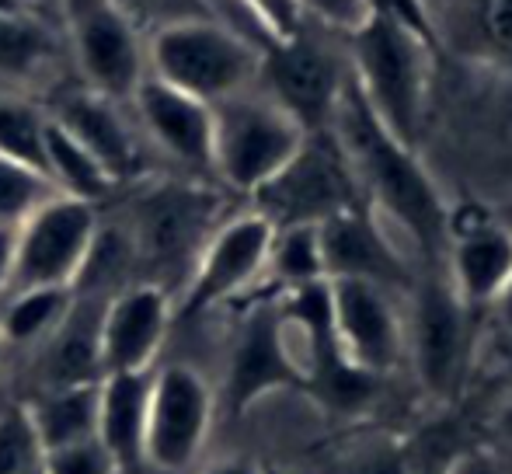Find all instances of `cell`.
Listing matches in <instances>:
<instances>
[{
  "label": "cell",
  "mask_w": 512,
  "mask_h": 474,
  "mask_svg": "<svg viewBox=\"0 0 512 474\" xmlns=\"http://www.w3.org/2000/svg\"><path fill=\"white\" fill-rule=\"evenodd\" d=\"M495 429L512 440V391L506 394V401L499 405V415H495Z\"/></svg>",
  "instance_id": "obj_40"
},
{
  "label": "cell",
  "mask_w": 512,
  "mask_h": 474,
  "mask_svg": "<svg viewBox=\"0 0 512 474\" xmlns=\"http://www.w3.org/2000/svg\"><path fill=\"white\" fill-rule=\"evenodd\" d=\"M203 474H258V468L248 461H216V464H209Z\"/></svg>",
  "instance_id": "obj_38"
},
{
  "label": "cell",
  "mask_w": 512,
  "mask_h": 474,
  "mask_svg": "<svg viewBox=\"0 0 512 474\" xmlns=\"http://www.w3.org/2000/svg\"><path fill=\"white\" fill-rule=\"evenodd\" d=\"M481 32L502 56H512V0H481Z\"/></svg>",
  "instance_id": "obj_34"
},
{
  "label": "cell",
  "mask_w": 512,
  "mask_h": 474,
  "mask_svg": "<svg viewBox=\"0 0 512 474\" xmlns=\"http://www.w3.org/2000/svg\"><path fill=\"white\" fill-rule=\"evenodd\" d=\"M4 356H7V346L0 342V366H4Z\"/></svg>",
  "instance_id": "obj_43"
},
{
  "label": "cell",
  "mask_w": 512,
  "mask_h": 474,
  "mask_svg": "<svg viewBox=\"0 0 512 474\" xmlns=\"http://www.w3.org/2000/svg\"><path fill=\"white\" fill-rule=\"evenodd\" d=\"M126 105L154 164L171 175L213 182V112L206 102L147 74Z\"/></svg>",
  "instance_id": "obj_11"
},
{
  "label": "cell",
  "mask_w": 512,
  "mask_h": 474,
  "mask_svg": "<svg viewBox=\"0 0 512 474\" xmlns=\"http://www.w3.org/2000/svg\"><path fill=\"white\" fill-rule=\"evenodd\" d=\"M209 112L213 182L237 196H255L307 140V129L258 84L209 105Z\"/></svg>",
  "instance_id": "obj_5"
},
{
  "label": "cell",
  "mask_w": 512,
  "mask_h": 474,
  "mask_svg": "<svg viewBox=\"0 0 512 474\" xmlns=\"http://www.w3.org/2000/svg\"><path fill=\"white\" fill-rule=\"evenodd\" d=\"M42 468L46 474H122L98 440H81L70 447L49 450V454H42Z\"/></svg>",
  "instance_id": "obj_31"
},
{
  "label": "cell",
  "mask_w": 512,
  "mask_h": 474,
  "mask_svg": "<svg viewBox=\"0 0 512 474\" xmlns=\"http://www.w3.org/2000/svg\"><path fill=\"white\" fill-rule=\"evenodd\" d=\"M70 74L60 21L49 14H0V91L46 98Z\"/></svg>",
  "instance_id": "obj_17"
},
{
  "label": "cell",
  "mask_w": 512,
  "mask_h": 474,
  "mask_svg": "<svg viewBox=\"0 0 512 474\" xmlns=\"http://www.w3.org/2000/svg\"><path fill=\"white\" fill-rule=\"evenodd\" d=\"M42 105H46L49 119L56 126L67 129L102 164L119 189L157 175V164L150 157L126 102H112V98L98 95V91L84 88L81 81L67 77L42 98Z\"/></svg>",
  "instance_id": "obj_10"
},
{
  "label": "cell",
  "mask_w": 512,
  "mask_h": 474,
  "mask_svg": "<svg viewBox=\"0 0 512 474\" xmlns=\"http://www.w3.org/2000/svg\"><path fill=\"white\" fill-rule=\"evenodd\" d=\"M49 112L39 98L0 91V154L46 175Z\"/></svg>",
  "instance_id": "obj_26"
},
{
  "label": "cell",
  "mask_w": 512,
  "mask_h": 474,
  "mask_svg": "<svg viewBox=\"0 0 512 474\" xmlns=\"http://www.w3.org/2000/svg\"><path fill=\"white\" fill-rule=\"evenodd\" d=\"M363 206L352 164L338 147L335 133H307L304 147L251 196V210L262 213L272 227L324 224L328 217Z\"/></svg>",
  "instance_id": "obj_7"
},
{
  "label": "cell",
  "mask_w": 512,
  "mask_h": 474,
  "mask_svg": "<svg viewBox=\"0 0 512 474\" xmlns=\"http://www.w3.org/2000/svg\"><path fill=\"white\" fill-rule=\"evenodd\" d=\"M102 227V206L84 203L70 196H49L35 206L18 227H14V269L11 290H32V286H67L81 272L88 248Z\"/></svg>",
  "instance_id": "obj_8"
},
{
  "label": "cell",
  "mask_w": 512,
  "mask_h": 474,
  "mask_svg": "<svg viewBox=\"0 0 512 474\" xmlns=\"http://www.w3.org/2000/svg\"><path fill=\"white\" fill-rule=\"evenodd\" d=\"M495 304H499V318H502V325L512 328V276L506 279V286H502L499 297H495Z\"/></svg>",
  "instance_id": "obj_39"
},
{
  "label": "cell",
  "mask_w": 512,
  "mask_h": 474,
  "mask_svg": "<svg viewBox=\"0 0 512 474\" xmlns=\"http://www.w3.org/2000/svg\"><path fill=\"white\" fill-rule=\"evenodd\" d=\"M147 74L216 105L255 88L262 74V46L220 18H185L147 35Z\"/></svg>",
  "instance_id": "obj_3"
},
{
  "label": "cell",
  "mask_w": 512,
  "mask_h": 474,
  "mask_svg": "<svg viewBox=\"0 0 512 474\" xmlns=\"http://www.w3.org/2000/svg\"><path fill=\"white\" fill-rule=\"evenodd\" d=\"M150 373H105L98 380V429L95 440L112 454L122 474L143 468V433H147Z\"/></svg>",
  "instance_id": "obj_22"
},
{
  "label": "cell",
  "mask_w": 512,
  "mask_h": 474,
  "mask_svg": "<svg viewBox=\"0 0 512 474\" xmlns=\"http://www.w3.org/2000/svg\"><path fill=\"white\" fill-rule=\"evenodd\" d=\"M450 272L453 290L467 307L492 304L512 276V234L492 220H471L464 227L450 224Z\"/></svg>",
  "instance_id": "obj_20"
},
{
  "label": "cell",
  "mask_w": 512,
  "mask_h": 474,
  "mask_svg": "<svg viewBox=\"0 0 512 474\" xmlns=\"http://www.w3.org/2000/svg\"><path fill=\"white\" fill-rule=\"evenodd\" d=\"M352 39V84L370 112L398 136L415 143L425 105V35L384 11H373Z\"/></svg>",
  "instance_id": "obj_4"
},
{
  "label": "cell",
  "mask_w": 512,
  "mask_h": 474,
  "mask_svg": "<svg viewBox=\"0 0 512 474\" xmlns=\"http://www.w3.org/2000/svg\"><path fill=\"white\" fill-rule=\"evenodd\" d=\"M279 387H307L304 370L290 353V339H286V325L279 311H255L244 325L241 339L230 356L227 370V401L230 412L241 415L248 405L265 398L269 391Z\"/></svg>",
  "instance_id": "obj_18"
},
{
  "label": "cell",
  "mask_w": 512,
  "mask_h": 474,
  "mask_svg": "<svg viewBox=\"0 0 512 474\" xmlns=\"http://www.w3.org/2000/svg\"><path fill=\"white\" fill-rule=\"evenodd\" d=\"M223 189L182 175H150L136 182L122 224L136 248L140 283H157L178 297L209 234L223 224Z\"/></svg>",
  "instance_id": "obj_2"
},
{
  "label": "cell",
  "mask_w": 512,
  "mask_h": 474,
  "mask_svg": "<svg viewBox=\"0 0 512 474\" xmlns=\"http://www.w3.org/2000/svg\"><path fill=\"white\" fill-rule=\"evenodd\" d=\"M258 28H262L265 46L269 42L293 39L297 32H304V14H300L297 0H234Z\"/></svg>",
  "instance_id": "obj_30"
},
{
  "label": "cell",
  "mask_w": 512,
  "mask_h": 474,
  "mask_svg": "<svg viewBox=\"0 0 512 474\" xmlns=\"http://www.w3.org/2000/svg\"><path fill=\"white\" fill-rule=\"evenodd\" d=\"M265 272H269L279 286H286V290H297V286L324 279L317 227L314 224L279 227V231L272 234L269 265H265Z\"/></svg>",
  "instance_id": "obj_27"
},
{
  "label": "cell",
  "mask_w": 512,
  "mask_h": 474,
  "mask_svg": "<svg viewBox=\"0 0 512 474\" xmlns=\"http://www.w3.org/2000/svg\"><path fill=\"white\" fill-rule=\"evenodd\" d=\"M102 311V297H77L74 293V307L63 318V325L35 349L42 387L102 380Z\"/></svg>",
  "instance_id": "obj_21"
},
{
  "label": "cell",
  "mask_w": 512,
  "mask_h": 474,
  "mask_svg": "<svg viewBox=\"0 0 512 474\" xmlns=\"http://www.w3.org/2000/svg\"><path fill=\"white\" fill-rule=\"evenodd\" d=\"M411 356L422 387L432 398H450L467 373L471 356V307L450 279H422L411 314Z\"/></svg>",
  "instance_id": "obj_14"
},
{
  "label": "cell",
  "mask_w": 512,
  "mask_h": 474,
  "mask_svg": "<svg viewBox=\"0 0 512 474\" xmlns=\"http://www.w3.org/2000/svg\"><path fill=\"white\" fill-rule=\"evenodd\" d=\"M276 227L255 210L227 217L199 251L182 293L175 297V318H196L209 307L234 300L258 276H265Z\"/></svg>",
  "instance_id": "obj_12"
},
{
  "label": "cell",
  "mask_w": 512,
  "mask_h": 474,
  "mask_svg": "<svg viewBox=\"0 0 512 474\" xmlns=\"http://www.w3.org/2000/svg\"><path fill=\"white\" fill-rule=\"evenodd\" d=\"M446 474H506V471H502V464L495 461L492 454H485V450H471V454L457 457Z\"/></svg>",
  "instance_id": "obj_35"
},
{
  "label": "cell",
  "mask_w": 512,
  "mask_h": 474,
  "mask_svg": "<svg viewBox=\"0 0 512 474\" xmlns=\"http://www.w3.org/2000/svg\"><path fill=\"white\" fill-rule=\"evenodd\" d=\"M345 81L349 70L342 67V60L304 32L262 49L258 88L276 98L307 133H321L331 126Z\"/></svg>",
  "instance_id": "obj_13"
},
{
  "label": "cell",
  "mask_w": 512,
  "mask_h": 474,
  "mask_svg": "<svg viewBox=\"0 0 512 474\" xmlns=\"http://www.w3.org/2000/svg\"><path fill=\"white\" fill-rule=\"evenodd\" d=\"M324 279H370L380 286L405 283V265L373 227L366 206L345 210L317 224Z\"/></svg>",
  "instance_id": "obj_19"
},
{
  "label": "cell",
  "mask_w": 512,
  "mask_h": 474,
  "mask_svg": "<svg viewBox=\"0 0 512 474\" xmlns=\"http://www.w3.org/2000/svg\"><path fill=\"white\" fill-rule=\"evenodd\" d=\"M28 474H46V468H42V464H39V468H35V471H28Z\"/></svg>",
  "instance_id": "obj_44"
},
{
  "label": "cell",
  "mask_w": 512,
  "mask_h": 474,
  "mask_svg": "<svg viewBox=\"0 0 512 474\" xmlns=\"http://www.w3.org/2000/svg\"><path fill=\"white\" fill-rule=\"evenodd\" d=\"M11 269H14V227H0V297L11 286Z\"/></svg>",
  "instance_id": "obj_36"
},
{
  "label": "cell",
  "mask_w": 512,
  "mask_h": 474,
  "mask_svg": "<svg viewBox=\"0 0 512 474\" xmlns=\"http://www.w3.org/2000/svg\"><path fill=\"white\" fill-rule=\"evenodd\" d=\"M74 307V290L67 286H32L11 290L0 297V342L7 353L14 349H39Z\"/></svg>",
  "instance_id": "obj_24"
},
{
  "label": "cell",
  "mask_w": 512,
  "mask_h": 474,
  "mask_svg": "<svg viewBox=\"0 0 512 474\" xmlns=\"http://www.w3.org/2000/svg\"><path fill=\"white\" fill-rule=\"evenodd\" d=\"M42 464L39 436L25 405H7L0 412V474H28Z\"/></svg>",
  "instance_id": "obj_29"
},
{
  "label": "cell",
  "mask_w": 512,
  "mask_h": 474,
  "mask_svg": "<svg viewBox=\"0 0 512 474\" xmlns=\"http://www.w3.org/2000/svg\"><path fill=\"white\" fill-rule=\"evenodd\" d=\"M359 474H408V471H405V461H401L398 454L380 450V454H373L370 461L363 464V471Z\"/></svg>",
  "instance_id": "obj_37"
},
{
  "label": "cell",
  "mask_w": 512,
  "mask_h": 474,
  "mask_svg": "<svg viewBox=\"0 0 512 474\" xmlns=\"http://www.w3.org/2000/svg\"><path fill=\"white\" fill-rule=\"evenodd\" d=\"M28 419L39 436L42 454L70 447V443L95 440L98 429V380L95 384L42 387L28 401Z\"/></svg>",
  "instance_id": "obj_23"
},
{
  "label": "cell",
  "mask_w": 512,
  "mask_h": 474,
  "mask_svg": "<svg viewBox=\"0 0 512 474\" xmlns=\"http://www.w3.org/2000/svg\"><path fill=\"white\" fill-rule=\"evenodd\" d=\"M21 11H32V7H25L21 0H0V14H21Z\"/></svg>",
  "instance_id": "obj_42"
},
{
  "label": "cell",
  "mask_w": 512,
  "mask_h": 474,
  "mask_svg": "<svg viewBox=\"0 0 512 474\" xmlns=\"http://www.w3.org/2000/svg\"><path fill=\"white\" fill-rule=\"evenodd\" d=\"M46 178L53 182V189L60 196L84 199V203L105 206L108 199L119 192V185L112 182V175L67 133L63 126H56L49 119L46 126Z\"/></svg>",
  "instance_id": "obj_25"
},
{
  "label": "cell",
  "mask_w": 512,
  "mask_h": 474,
  "mask_svg": "<svg viewBox=\"0 0 512 474\" xmlns=\"http://www.w3.org/2000/svg\"><path fill=\"white\" fill-rule=\"evenodd\" d=\"M175 325V297L157 283H129L105 300L102 377L154 370Z\"/></svg>",
  "instance_id": "obj_16"
},
{
  "label": "cell",
  "mask_w": 512,
  "mask_h": 474,
  "mask_svg": "<svg viewBox=\"0 0 512 474\" xmlns=\"http://www.w3.org/2000/svg\"><path fill=\"white\" fill-rule=\"evenodd\" d=\"M49 196H56V189L46 175L0 154V227H18Z\"/></svg>",
  "instance_id": "obj_28"
},
{
  "label": "cell",
  "mask_w": 512,
  "mask_h": 474,
  "mask_svg": "<svg viewBox=\"0 0 512 474\" xmlns=\"http://www.w3.org/2000/svg\"><path fill=\"white\" fill-rule=\"evenodd\" d=\"M331 133L338 147L345 150L352 164L363 199L380 203L405 231L415 237L425 255H436L446 248L450 237V213L443 206V196L425 175V168L415 161L408 143H401L363 102L352 77L345 81L342 98L331 116Z\"/></svg>",
  "instance_id": "obj_1"
},
{
  "label": "cell",
  "mask_w": 512,
  "mask_h": 474,
  "mask_svg": "<svg viewBox=\"0 0 512 474\" xmlns=\"http://www.w3.org/2000/svg\"><path fill=\"white\" fill-rule=\"evenodd\" d=\"M25 7H32V11L39 14H49V18H56V0H21Z\"/></svg>",
  "instance_id": "obj_41"
},
{
  "label": "cell",
  "mask_w": 512,
  "mask_h": 474,
  "mask_svg": "<svg viewBox=\"0 0 512 474\" xmlns=\"http://www.w3.org/2000/svg\"><path fill=\"white\" fill-rule=\"evenodd\" d=\"M328 300L335 339L356 370L380 377L401 363L405 332L387 286L370 279H328Z\"/></svg>",
  "instance_id": "obj_15"
},
{
  "label": "cell",
  "mask_w": 512,
  "mask_h": 474,
  "mask_svg": "<svg viewBox=\"0 0 512 474\" xmlns=\"http://www.w3.org/2000/svg\"><path fill=\"white\" fill-rule=\"evenodd\" d=\"M74 81L129 102L147 77V35L115 0H56Z\"/></svg>",
  "instance_id": "obj_6"
},
{
  "label": "cell",
  "mask_w": 512,
  "mask_h": 474,
  "mask_svg": "<svg viewBox=\"0 0 512 474\" xmlns=\"http://www.w3.org/2000/svg\"><path fill=\"white\" fill-rule=\"evenodd\" d=\"M115 4L143 28V35L157 32V28L171 25V21L206 18L209 14L206 0H115Z\"/></svg>",
  "instance_id": "obj_32"
},
{
  "label": "cell",
  "mask_w": 512,
  "mask_h": 474,
  "mask_svg": "<svg viewBox=\"0 0 512 474\" xmlns=\"http://www.w3.org/2000/svg\"><path fill=\"white\" fill-rule=\"evenodd\" d=\"M213 426V387L192 363H157L150 373L143 468L182 474L199 461Z\"/></svg>",
  "instance_id": "obj_9"
},
{
  "label": "cell",
  "mask_w": 512,
  "mask_h": 474,
  "mask_svg": "<svg viewBox=\"0 0 512 474\" xmlns=\"http://www.w3.org/2000/svg\"><path fill=\"white\" fill-rule=\"evenodd\" d=\"M297 4L304 18H314L345 35H352L373 14L370 0H297Z\"/></svg>",
  "instance_id": "obj_33"
}]
</instances>
